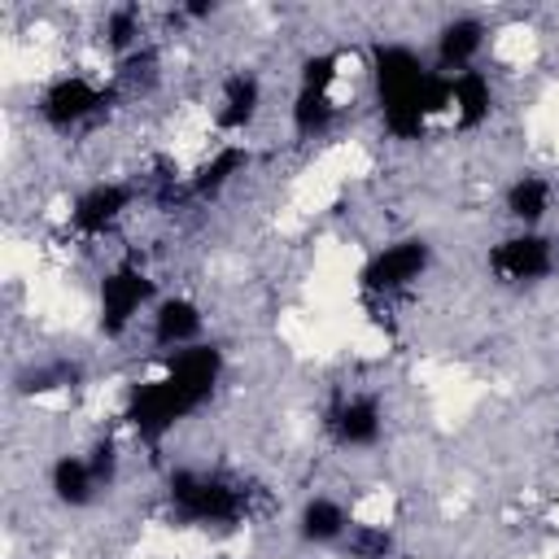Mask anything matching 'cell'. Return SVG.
<instances>
[{"instance_id":"1","label":"cell","mask_w":559,"mask_h":559,"mask_svg":"<svg viewBox=\"0 0 559 559\" xmlns=\"http://www.w3.org/2000/svg\"><path fill=\"white\" fill-rule=\"evenodd\" d=\"M218 376H223V354L214 345H188V349H179L157 380H144V384L131 389L127 424L144 441H162L183 415H192L214 393Z\"/></svg>"},{"instance_id":"2","label":"cell","mask_w":559,"mask_h":559,"mask_svg":"<svg viewBox=\"0 0 559 559\" xmlns=\"http://www.w3.org/2000/svg\"><path fill=\"white\" fill-rule=\"evenodd\" d=\"M376 92H380V118L384 131L397 140H419L424 122L441 109H450V79L424 70V61L406 44H380L371 52Z\"/></svg>"},{"instance_id":"3","label":"cell","mask_w":559,"mask_h":559,"mask_svg":"<svg viewBox=\"0 0 559 559\" xmlns=\"http://www.w3.org/2000/svg\"><path fill=\"white\" fill-rule=\"evenodd\" d=\"M166 493L179 524H240L258 498V489L223 472H175Z\"/></svg>"},{"instance_id":"4","label":"cell","mask_w":559,"mask_h":559,"mask_svg":"<svg viewBox=\"0 0 559 559\" xmlns=\"http://www.w3.org/2000/svg\"><path fill=\"white\" fill-rule=\"evenodd\" d=\"M148 297H153V280L140 266H131V262L114 266L100 280V328H105V336H122L127 323L140 314V306Z\"/></svg>"},{"instance_id":"5","label":"cell","mask_w":559,"mask_h":559,"mask_svg":"<svg viewBox=\"0 0 559 559\" xmlns=\"http://www.w3.org/2000/svg\"><path fill=\"white\" fill-rule=\"evenodd\" d=\"M424 266H428V245H424V240L384 245V249L362 266V293H371V297H393V293H402L411 280H419Z\"/></svg>"},{"instance_id":"6","label":"cell","mask_w":559,"mask_h":559,"mask_svg":"<svg viewBox=\"0 0 559 559\" xmlns=\"http://www.w3.org/2000/svg\"><path fill=\"white\" fill-rule=\"evenodd\" d=\"M105 100H109V96H105L100 87H92L87 79L70 74V79H57V83L39 96V114H44L48 127H79V122L96 118V114L105 109Z\"/></svg>"},{"instance_id":"7","label":"cell","mask_w":559,"mask_h":559,"mask_svg":"<svg viewBox=\"0 0 559 559\" xmlns=\"http://www.w3.org/2000/svg\"><path fill=\"white\" fill-rule=\"evenodd\" d=\"M489 266H493V275H502L507 284H528V280H542V275L555 266V253H550V240H546V236L520 231V236H507V240L489 253Z\"/></svg>"},{"instance_id":"8","label":"cell","mask_w":559,"mask_h":559,"mask_svg":"<svg viewBox=\"0 0 559 559\" xmlns=\"http://www.w3.org/2000/svg\"><path fill=\"white\" fill-rule=\"evenodd\" d=\"M380 428H384V419H380V402H376L371 393L341 397V402L328 411V432H332L336 445H349V450L376 445V441H380Z\"/></svg>"},{"instance_id":"9","label":"cell","mask_w":559,"mask_h":559,"mask_svg":"<svg viewBox=\"0 0 559 559\" xmlns=\"http://www.w3.org/2000/svg\"><path fill=\"white\" fill-rule=\"evenodd\" d=\"M127 205H131V188H122V183H96V188H87L74 201L70 223L83 236H100V231H109L127 214Z\"/></svg>"},{"instance_id":"10","label":"cell","mask_w":559,"mask_h":559,"mask_svg":"<svg viewBox=\"0 0 559 559\" xmlns=\"http://www.w3.org/2000/svg\"><path fill=\"white\" fill-rule=\"evenodd\" d=\"M450 109H454V122L459 127H480L493 109V87L480 70H459L450 74Z\"/></svg>"},{"instance_id":"11","label":"cell","mask_w":559,"mask_h":559,"mask_svg":"<svg viewBox=\"0 0 559 559\" xmlns=\"http://www.w3.org/2000/svg\"><path fill=\"white\" fill-rule=\"evenodd\" d=\"M201 336V310L188 297H170L153 314V341L166 349H188Z\"/></svg>"},{"instance_id":"12","label":"cell","mask_w":559,"mask_h":559,"mask_svg":"<svg viewBox=\"0 0 559 559\" xmlns=\"http://www.w3.org/2000/svg\"><path fill=\"white\" fill-rule=\"evenodd\" d=\"M480 44H485V26L476 22V17H454V22H445L441 26V35H437V61H441V70H472V57L480 52Z\"/></svg>"},{"instance_id":"13","label":"cell","mask_w":559,"mask_h":559,"mask_svg":"<svg viewBox=\"0 0 559 559\" xmlns=\"http://www.w3.org/2000/svg\"><path fill=\"white\" fill-rule=\"evenodd\" d=\"M258 105H262V83L253 79V74H231L227 83H223V100H218V127L223 131H240V127H249L253 122V114H258Z\"/></svg>"},{"instance_id":"14","label":"cell","mask_w":559,"mask_h":559,"mask_svg":"<svg viewBox=\"0 0 559 559\" xmlns=\"http://www.w3.org/2000/svg\"><path fill=\"white\" fill-rule=\"evenodd\" d=\"M96 489H100V480H96V472L83 454H61L52 463V493L66 507H87L96 498Z\"/></svg>"},{"instance_id":"15","label":"cell","mask_w":559,"mask_h":559,"mask_svg":"<svg viewBox=\"0 0 559 559\" xmlns=\"http://www.w3.org/2000/svg\"><path fill=\"white\" fill-rule=\"evenodd\" d=\"M245 162H249V153L240 148V144H227V148H218L192 179H188V197H197V201H205V197H218L227 183H231V175L236 170H245Z\"/></svg>"},{"instance_id":"16","label":"cell","mask_w":559,"mask_h":559,"mask_svg":"<svg viewBox=\"0 0 559 559\" xmlns=\"http://www.w3.org/2000/svg\"><path fill=\"white\" fill-rule=\"evenodd\" d=\"M345 533H349V520H345L341 502H332V498L306 502V511H301V537H306V542L323 546V542H336V537H345Z\"/></svg>"},{"instance_id":"17","label":"cell","mask_w":559,"mask_h":559,"mask_svg":"<svg viewBox=\"0 0 559 559\" xmlns=\"http://www.w3.org/2000/svg\"><path fill=\"white\" fill-rule=\"evenodd\" d=\"M332 118H336V105H332V96L328 92H319V87H301L297 92V100H293V131L297 135H323L328 127H332Z\"/></svg>"},{"instance_id":"18","label":"cell","mask_w":559,"mask_h":559,"mask_svg":"<svg viewBox=\"0 0 559 559\" xmlns=\"http://www.w3.org/2000/svg\"><path fill=\"white\" fill-rule=\"evenodd\" d=\"M550 210V183L537 179V175H520L511 188H507V214L520 218V223H537L542 214Z\"/></svg>"},{"instance_id":"19","label":"cell","mask_w":559,"mask_h":559,"mask_svg":"<svg viewBox=\"0 0 559 559\" xmlns=\"http://www.w3.org/2000/svg\"><path fill=\"white\" fill-rule=\"evenodd\" d=\"M345 550H349L354 559H389L393 537H389V528H376V524H354V528H349V537H345Z\"/></svg>"},{"instance_id":"20","label":"cell","mask_w":559,"mask_h":559,"mask_svg":"<svg viewBox=\"0 0 559 559\" xmlns=\"http://www.w3.org/2000/svg\"><path fill=\"white\" fill-rule=\"evenodd\" d=\"M153 79H157V57H153V48H135V52L122 57V66H118V87L144 92Z\"/></svg>"},{"instance_id":"21","label":"cell","mask_w":559,"mask_h":559,"mask_svg":"<svg viewBox=\"0 0 559 559\" xmlns=\"http://www.w3.org/2000/svg\"><path fill=\"white\" fill-rule=\"evenodd\" d=\"M105 39H109V48H118L122 57L135 52V48H140V13H135V9H114L109 22H105Z\"/></svg>"},{"instance_id":"22","label":"cell","mask_w":559,"mask_h":559,"mask_svg":"<svg viewBox=\"0 0 559 559\" xmlns=\"http://www.w3.org/2000/svg\"><path fill=\"white\" fill-rule=\"evenodd\" d=\"M332 79H336V57H332V52L306 57V66H301V87H319V92H328Z\"/></svg>"},{"instance_id":"23","label":"cell","mask_w":559,"mask_h":559,"mask_svg":"<svg viewBox=\"0 0 559 559\" xmlns=\"http://www.w3.org/2000/svg\"><path fill=\"white\" fill-rule=\"evenodd\" d=\"M79 380V371L74 367H66V362H57V367H39V371H31L26 376V393H44V389H57V384H74Z\"/></svg>"},{"instance_id":"24","label":"cell","mask_w":559,"mask_h":559,"mask_svg":"<svg viewBox=\"0 0 559 559\" xmlns=\"http://www.w3.org/2000/svg\"><path fill=\"white\" fill-rule=\"evenodd\" d=\"M87 463H92V472H96V480H100V489H109V485H114V472H118V454H114V445H109V441H100V445H92V454H87Z\"/></svg>"}]
</instances>
